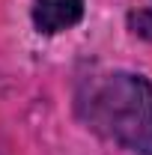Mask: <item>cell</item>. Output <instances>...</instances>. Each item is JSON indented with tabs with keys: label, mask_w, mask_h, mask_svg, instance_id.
<instances>
[{
	"label": "cell",
	"mask_w": 152,
	"mask_h": 155,
	"mask_svg": "<svg viewBox=\"0 0 152 155\" xmlns=\"http://www.w3.org/2000/svg\"><path fill=\"white\" fill-rule=\"evenodd\" d=\"M90 125L137 155H152V84L114 72L90 90Z\"/></svg>",
	"instance_id": "obj_1"
},
{
	"label": "cell",
	"mask_w": 152,
	"mask_h": 155,
	"mask_svg": "<svg viewBox=\"0 0 152 155\" xmlns=\"http://www.w3.org/2000/svg\"><path fill=\"white\" fill-rule=\"evenodd\" d=\"M84 18V0H36L33 24L39 33H60Z\"/></svg>",
	"instance_id": "obj_2"
},
{
	"label": "cell",
	"mask_w": 152,
	"mask_h": 155,
	"mask_svg": "<svg viewBox=\"0 0 152 155\" xmlns=\"http://www.w3.org/2000/svg\"><path fill=\"white\" fill-rule=\"evenodd\" d=\"M128 27H131L137 36L152 39V9H137L128 15Z\"/></svg>",
	"instance_id": "obj_3"
}]
</instances>
